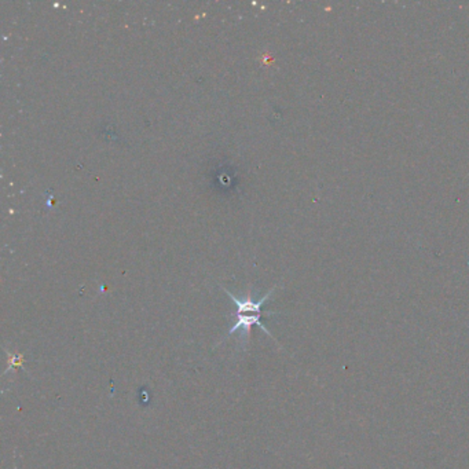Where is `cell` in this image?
<instances>
[{
  "mask_svg": "<svg viewBox=\"0 0 469 469\" xmlns=\"http://www.w3.org/2000/svg\"><path fill=\"white\" fill-rule=\"evenodd\" d=\"M277 289V287H273L264 296H262L259 300H253L250 292H248V295L242 299L237 298L235 295H233L230 291L225 289L223 291L226 292V295L230 298L232 302H235V306H237V322L235 325L229 329L228 332V336L226 337H230L233 333H235L237 330H241L244 333V340H242V344L246 346L248 341H249V337H250V330H252V326L253 325H257L267 336H270L273 340L274 336H271L270 330L262 323L260 318L263 315V312H262V307L266 305V302L271 298V295L274 293V291Z\"/></svg>",
  "mask_w": 469,
  "mask_h": 469,
  "instance_id": "cell-1",
  "label": "cell"
}]
</instances>
